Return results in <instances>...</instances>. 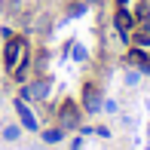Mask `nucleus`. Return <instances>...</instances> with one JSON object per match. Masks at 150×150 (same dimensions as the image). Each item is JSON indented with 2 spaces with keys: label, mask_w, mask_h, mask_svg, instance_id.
<instances>
[{
  "label": "nucleus",
  "mask_w": 150,
  "mask_h": 150,
  "mask_svg": "<svg viewBox=\"0 0 150 150\" xmlns=\"http://www.w3.org/2000/svg\"><path fill=\"white\" fill-rule=\"evenodd\" d=\"M120 9H122V12H129V16L138 22V18L144 16V0H120Z\"/></svg>",
  "instance_id": "obj_6"
},
{
  "label": "nucleus",
  "mask_w": 150,
  "mask_h": 150,
  "mask_svg": "<svg viewBox=\"0 0 150 150\" xmlns=\"http://www.w3.org/2000/svg\"><path fill=\"white\" fill-rule=\"evenodd\" d=\"M132 40H135V52L150 61V34H135Z\"/></svg>",
  "instance_id": "obj_7"
},
{
  "label": "nucleus",
  "mask_w": 150,
  "mask_h": 150,
  "mask_svg": "<svg viewBox=\"0 0 150 150\" xmlns=\"http://www.w3.org/2000/svg\"><path fill=\"white\" fill-rule=\"evenodd\" d=\"M61 122H64L67 129H71V126H77V107H74L71 101H67V104L61 107Z\"/></svg>",
  "instance_id": "obj_8"
},
{
  "label": "nucleus",
  "mask_w": 150,
  "mask_h": 150,
  "mask_svg": "<svg viewBox=\"0 0 150 150\" xmlns=\"http://www.w3.org/2000/svg\"><path fill=\"white\" fill-rule=\"evenodd\" d=\"M3 138H6V141H16V138H18V126H6V129H3Z\"/></svg>",
  "instance_id": "obj_10"
},
{
  "label": "nucleus",
  "mask_w": 150,
  "mask_h": 150,
  "mask_svg": "<svg viewBox=\"0 0 150 150\" xmlns=\"http://www.w3.org/2000/svg\"><path fill=\"white\" fill-rule=\"evenodd\" d=\"M61 135H64L61 129H46V132H43V141H46V144H58Z\"/></svg>",
  "instance_id": "obj_9"
},
{
  "label": "nucleus",
  "mask_w": 150,
  "mask_h": 150,
  "mask_svg": "<svg viewBox=\"0 0 150 150\" xmlns=\"http://www.w3.org/2000/svg\"><path fill=\"white\" fill-rule=\"evenodd\" d=\"M46 95H49V83L46 80H37V83L22 89V98H46Z\"/></svg>",
  "instance_id": "obj_5"
},
{
  "label": "nucleus",
  "mask_w": 150,
  "mask_h": 150,
  "mask_svg": "<svg viewBox=\"0 0 150 150\" xmlns=\"http://www.w3.org/2000/svg\"><path fill=\"white\" fill-rule=\"evenodd\" d=\"M86 3H98V0H86Z\"/></svg>",
  "instance_id": "obj_13"
},
{
  "label": "nucleus",
  "mask_w": 150,
  "mask_h": 150,
  "mask_svg": "<svg viewBox=\"0 0 150 150\" xmlns=\"http://www.w3.org/2000/svg\"><path fill=\"white\" fill-rule=\"evenodd\" d=\"M28 58H31V49H28V40L25 37H9L6 40V49H3V67L6 74H12V77L22 83L25 77H28Z\"/></svg>",
  "instance_id": "obj_1"
},
{
  "label": "nucleus",
  "mask_w": 150,
  "mask_h": 150,
  "mask_svg": "<svg viewBox=\"0 0 150 150\" xmlns=\"http://www.w3.org/2000/svg\"><path fill=\"white\" fill-rule=\"evenodd\" d=\"M16 113H18V120H22V126H25V129H31V132L37 129V117H34L31 107L25 104V98H18V101H16Z\"/></svg>",
  "instance_id": "obj_3"
},
{
  "label": "nucleus",
  "mask_w": 150,
  "mask_h": 150,
  "mask_svg": "<svg viewBox=\"0 0 150 150\" xmlns=\"http://www.w3.org/2000/svg\"><path fill=\"white\" fill-rule=\"evenodd\" d=\"M113 22H117V31H120V37H122V40H126V43H129V40L135 37V18L129 16V12H122V9H120Z\"/></svg>",
  "instance_id": "obj_2"
},
{
  "label": "nucleus",
  "mask_w": 150,
  "mask_h": 150,
  "mask_svg": "<svg viewBox=\"0 0 150 150\" xmlns=\"http://www.w3.org/2000/svg\"><path fill=\"white\" fill-rule=\"evenodd\" d=\"M138 80H141L138 74H126V83H129V86H135V83H138Z\"/></svg>",
  "instance_id": "obj_12"
},
{
  "label": "nucleus",
  "mask_w": 150,
  "mask_h": 150,
  "mask_svg": "<svg viewBox=\"0 0 150 150\" xmlns=\"http://www.w3.org/2000/svg\"><path fill=\"white\" fill-rule=\"evenodd\" d=\"M83 107L89 113H98L101 110V95H98L95 86H86V89H83Z\"/></svg>",
  "instance_id": "obj_4"
},
{
  "label": "nucleus",
  "mask_w": 150,
  "mask_h": 150,
  "mask_svg": "<svg viewBox=\"0 0 150 150\" xmlns=\"http://www.w3.org/2000/svg\"><path fill=\"white\" fill-rule=\"evenodd\" d=\"M74 58H86V49H83V46H74Z\"/></svg>",
  "instance_id": "obj_11"
}]
</instances>
